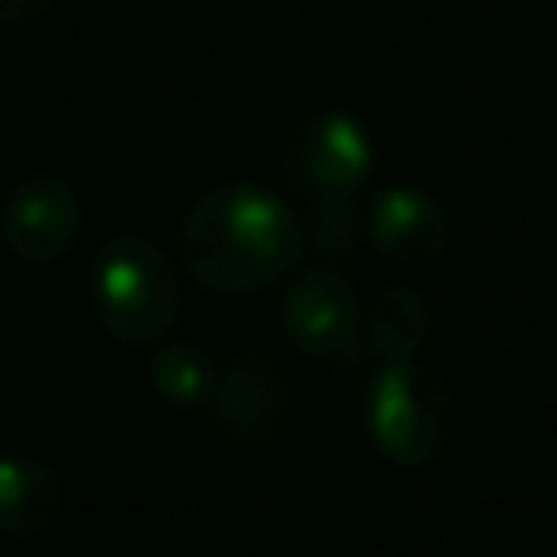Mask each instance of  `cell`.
Wrapping results in <instances>:
<instances>
[{
  "label": "cell",
  "mask_w": 557,
  "mask_h": 557,
  "mask_svg": "<svg viewBox=\"0 0 557 557\" xmlns=\"http://www.w3.org/2000/svg\"><path fill=\"white\" fill-rule=\"evenodd\" d=\"M300 257V218L261 183L231 178L200 191L178 226L183 270L218 296L265 292L287 278Z\"/></svg>",
  "instance_id": "obj_1"
},
{
  "label": "cell",
  "mask_w": 557,
  "mask_h": 557,
  "mask_svg": "<svg viewBox=\"0 0 557 557\" xmlns=\"http://www.w3.org/2000/svg\"><path fill=\"white\" fill-rule=\"evenodd\" d=\"M366 435L396 466H435L457 435V400L440 370L387 361L366 392Z\"/></svg>",
  "instance_id": "obj_3"
},
{
  "label": "cell",
  "mask_w": 557,
  "mask_h": 557,
  "mask_svg": "<svg viewBox=\"0 0 557 557\" xmlns=\"http://www.w3.org/2000/svg\"><path fill=\"white\" fill-rule=\"evenodd\" d=\"M209 422L231 444L261 448L287 440L300 422V396L292 387V374L265 352L235 357L218 379V392L209 400Z\"/></svg>",
  "instance_id": "obj_5"
},
{
  "label": "cell",
  "mask_w": 557,
  "mask_h": 557,
  "mask_svg": "<svg viewBox=\"0 0 557 557\" xmlns=\"http://www.w3.org/2000/svg\"><path fill=\"white\" fill-rule=\"evenodd\" d=\"M78 191L61 174H26L0 209L4 248L26 265H52L65 257L78 239Z\"/></svg>",
  "instance_id": "obj_7"
},
{
  "label": "cell",
  "mask_w": 557,
  "mask_h": 557,
  "mask_svg": "<svg viewBox=\"0 0 557 557\" xmlns=\"http://www.w3.org/2000/svg\"><path fill=\"white\" fill-rule=\"evenodd\" d=\"M426 335H431V305L413 287L392 283L370 300V309H366V348L383 352L387 361H405L426 344Z\"/></svg>",
  "instance_id": "obj_11"
},
{
  "label": "cell",
  "mask_w": 557,
  "mask_h": 557,
  "mask_svg": "<svg viewBox=\"0 0 557 557\" xmlns=\"http://www.w3.org/2000/svg\"><path fill=\"white\" fill-rule=\"evenodd\" d=\"M300 231H305V248H318L322 257H352L366 218L357 213L352 196H313Z\"/></svg>",
  "instance_id": "obj_12"
},
{
  "label": "cell",
  "mask_w": 557,
  "mask_h": 557,
  "mask_svg": "<svg viewBox=\"0 0 557 557\" xmlns=\"http://www.w3.org/2000/svg\"><path fill=\"white\" fill-rule=\"evenodd\" d=\"M283 178L313 196H352L374 170V144L361 117L344 109H309L287 122L278 139Z\"/></svg>",
  "instance_id": "obj_4"
},
{
  "label": "cell",
  "mask_w": 557,
  "mask_h": 557,
  "mask_svg": "<svg viewBox=\"0 0 557 557\" xmlns=\"http://www.w3.org/2000/svg\"><path fill=\"white\" fill-rule=\"evenodd\" d=\"M65 505V487L52 466L35 457H0V531L4 535H39L57 522Z\"/></svg>",
  "instance_id": "obj_9"
},
{
  "label": "cell",
  "mask_w": 557,
  "mask_h": 557,
  "mask_svg": "<svg viewBox=\"0 0 557 557\" xmlns=\"http://www.w3.org/2000/svg\"><path fill=\"white\" fill-rule=\"evenodd\" d=\"M283 331L287 339L322 361L357 366L366 348V313L348 278L331 265H313L296 274L283 292Z\"/></svg>",
  "instance_id": "obj_6"
},
{
  "label": "cell",
  "mask_w": 557,
  "mask_h": 557,
  "mask_svg": "<svg viewBox=\"0 0 557 557\" xmlns=\"http://www.w3.org/2000/svg\"><path fill=\"white\" fill-rule=\"evenodd\" d=\"M218 379H222V366L209 357V348L191 339H161L148 352V383L165 405L209 409Z\"/></svg>",
  "instance_id": "obj_10"
},
{
  "label": "cell",
  "mask_w": 557,
  "mask_h": 557,
  "mask_svg": "<svg viewBox=\"0 0 557 557\" xmlns=\"http://www.w3.org/2000/svg\"><path fill=\"white\" fill-rule=\"evenodd\" d=\"M366 235L383 261L418 270L444 257V248L453 244V218L431 191L400 183V187H383L370 200Z\"/></svg>",
  "instance_id": "obj_8"
},
{
  "label": "cell",
  "mask_w": 557,
  "mask_h": 557,
  "mask_svg": "<svg viewBox=\"0 0 557 557\" xmlns=\"http://www.w3.org/2000/svg\"><path fill=\"white\" fill-rule=\"evenodd\" d=\"M91 300L117 344H161L178 318V270L157 239L113 235L91 261Z\"/></svg>",
  "instance_id": "obj_2"
},
{
  "label": "cell",
  "mask_w": 557,
  "mask_h": 557,
  "mask_svg": "<svg viewBox=\"0 0 557 557\" xmlns=\"http://www.w3.org/2000/svg\"><path fill=\"white\" fill-rule=\"evenodd\" d=\"M57 0H0V26H22V22H35L52 9Z\"/></svg>",
  "instance_id": "obj_13"
}]
</instances>
